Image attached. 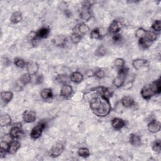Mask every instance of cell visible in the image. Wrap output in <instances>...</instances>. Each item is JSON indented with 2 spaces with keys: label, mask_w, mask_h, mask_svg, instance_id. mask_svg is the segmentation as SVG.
Returning a JSON list of instances; mask_svg holds the SVG:
<instances>
[{
  "label": "cell",
  "mask_w": 161,
  "mask_h": 161,
  "mask_svg": "<svg viewBox=\"0 0 161 161\" xmlns=\"http://www.w3.org/2000/svg\"><path fill=\"white\" fill-rule=\"evenodd\" d=\"M13 97V93L11 91H2L1 93V98L3 102L5 104L8 103L11 101Z\"/></svg>",
  "instance_id": "cell-21"
},
{
  "label": "cell",
  "mask_w": 161,
  "mask_h": 161,
  "mask_svg": "<svg viewBox=\"0 0 161 161\" xmlns=\"http://www.w3.org/2000/svg\"><path fill=\"white\" fill-rule=\"evenodd\" d=\"M152 28L156 32H160L161 28V22L160 20H156L152 26Z\"/></svg>",
  "instance_id": "cell-41"
},
{
  "label": "cell",
  "mask_w": 161,
  "mask_h": 161,
  "mask_svg": "<svg viewBox=\"0 0 161 161\" xmlns=\"http://www.w3.org/2000/svg\"><path fill=\"white\" fill-rule=\"evenodd\" d=\"M10 134L11 136V137L14 140V139H18L22 138L24 133L21 127L18 126H14L11 128Z\"/></svg>",
  "instance_id": "cell-8"
},
{
  "label": "cell",
  "mask_w": 161,
  "mask_h": 161,
  "mask_svg": "<svg viewBox=\"0 0 161 161\" xmlns=\"http://www.w3.org/2000/svg\"><path fill=\"white\" fill-rule=\"evenodd\" d=\"M67 38L64 35H57L52 40L54 44L57 47L65 46Z\"/></svg>",
  "instance_id": "cell-16"
},
{
  "label": "cell",
  "mask_w": 161,
  "mask_h": 161,
  "mask_svg": "<svg viewBox=\"0 0 161 161\" xmlns=\"http://www.w3.org/2000/svg\"><path fill=\"white\" fill-rule=\"evenodd\" d=\"M132 65L135 69L142 70L149 66V62L147 60L143 58H137L133 61Z\"/></svg>",
  "instance_id": "cell-6"
},
{
  "label": "cell",
  "mask_w": 161,
  "mask_h": 161,
  "mask_svg": "<svg viewBox=\"0 0 161 161\" xmlns=\"http://www.w3.org/2000/svg\"><path fill=\"white\" fill-rule=\"evenodd\" d=\"M128 69L127 67L123 66V67H120V69L119 71V75L118 76L125 79L127 76L128 75Z\"/></svg>",
  "instance_id": "cell-35"
},
{
  "label": "cell",
  "mask_w": 161,
  "mask_h": 161,
  "mask_svg": "<svg viewBox=\"0 0 161 161\" xmlns=\"http://www.w3.org/2000/svg\"><path fill=\"white\" fill-rule=\"evenodd\" d=\"M115 65L117 67H123L125 65V61L123 59V58H116L115 61Z\"/></svg>",
  "instance_id": "cell-42"
},
{
  "label": "cell",
  "mask_w": 161,
  "mask_h": 161,
  "mask_svg": "<svg viewBox=\"0 0 161 161\" xmlns=\"http://www.w3.org/2000/svg\"><path fill=\"white\" fill-rule=\"evenodd\" d=\"M43 77L42 75H39L37 77L36 80H35V83L36 84H40L43 82Z\"/></svg>",
  "instance_id": "cell-45"
},
{
  "label": "cell",
  "mask_w": 161,
  "mask_h": 161,
  "mask_svg": "<svg viewBox=\"0 0 161 161\" xmlns=\"http://www.w3.org/2000/svg\"><path fill=\"white\" fill-rule=\"evenodd\" d=\"M9 143L5 142V141H2L1 142V149L5 150L6 151H8V148H9Z\"/></svg>",
  "instance_id": "cell-44"
},
{
  "label": "cell",
  "mask_w": 161,
  "mask_h": 161,
  "mask_svg": "<svg viewBox=\"0 0 161 161\" xmlns=\"http://www.w3.org/2000/svg\"><path fill=\"white\" fill-rule=\"evenodd\" d=\"M139 44L143 49H147L151 46V42L144 38H140L139 40Z\"/></svg>",
  "instance_id": "cell-27"
},
{
  "label": "cell",
  "mask_w": 161,
  "mask_h": 161,
  "mask_svg": "<svg viewBox=\"0 0 161 161\" xmlns=\"http://www.w3.org/2000/svg\"><path fill=\"white\" fill-rule=\"evenodd\" d=\"M111 96L110 91L105 87H97L86 92L85 99L89 102L90 108L95 115L103 117L108 115L111 107L109 98Z\"/></svg>",
  "instance_id": "cell-1"
},
{
  "label": "cell",
  "mask_w": 161,
  "mask_h": 161,
  "mask_svg": "<svg viewBox=\"0 0 161 161\" xmlns=\"http://www.w3.org/2000/svg\"><path fill=\"white\" fill-rule=\"evenodd\" d=\"M152 90L154 93L155 95H159L161 92V86H160V78L154 81L151 84H150Z\"/></svg>",
  "instance_id": "cell-20"
},
{
  "label": "cell",
  "mask_w": 161,
  "mask_h": 161,
  "mask_svg": "<svg viewBox=\"0 0 161 161\" xmlns=\"http://www.w3.org/2000/svg\"><path fill=\"white\" fill-rule=\"evenodd\" d=\"M31 79H32L31 76L28 73H25V74H23L21 76L20 79L17 82L15 89L17 91L22 90L25 86H26V84L30 83Z\"/></svg>",
  "instance_id": "cell-3"
},
{
  "label": "cell",
  "mask_w": 161,
  "mask_h": 161,
  "mask_svg": "<svg viewBox=\"0 0 161 161\" xmlns=\"http://www.w3.org/2000/svg\"><path fill=\"white\" fill-rule=\"evenodd\" d=\"M152 149L157 153H160L161 151V143L160 140H156L152 146Z\"/></svg>",
  "instance_id": "cell-37"
},
{
  "label": "cell",
  "mask_w": 161,
  "mask_h": 161,
  "mask_svg": "<svg viewBox=\"0 0 161 161\" xmlns=\"http://www.w3.org/2000/svg\"><path fill=\"white\" fill-rule=\"evenodd\" d=\"M72 93H73V89L72 86L67 84L63 85L61 90V95L62 97L65 98H68L72 95Z\"/></svg>",
  "instance_id": "cell-12"
},
{
  "label": "cell",
  "mask_w": 161,
  "mask_h": 161,
  "mask_svg": "<svg viewBox=\"0 0 161 161\" xmlns=\"http://www.w3.org/2000/svg\"><path fill=\"white\" fill-rule=\"evenodd\" d=\"M56 80L60 83L66 84V83L69 81V78L66 74H59L58 75L56 78Z\"/></svg>",
  "instance_id": "cell-33"
},
{
  "label": "cell",
  "mask_w": 161,
  "mask_h": 161,
  "mask_svg": "<svg viewBox=\"0 0 161 161\" xmlns=\"http://www.w3.org/2000/svg\"><path fill=\"white\" fill-rule=\"evenodd\" d=\"M91 38L93 39H99L102 38L99 31V28H96L93 29L91 32Z\"/></svg>",
  "instance_id": "cell-36"
},
{
  "label": "cell",
  "mask_w": 161,
  "mask_h": 161,
  "mask_svg": "<svg viewBox=\"0 0 161 161\" xmlns=\"http://www.w3.org/2000/svg\"><path fill=\"white\" fill-rule=\"evenodd\" d=\"M143 38H145V39H147L149 42H152L155 41L157 38V35L153 32L146 31L145 36H144Z\"/></svg>",
  "instance_id": "cell-28"
},
{
  "label": "cell",
  "mask_w": 161,
  "mask_h": 161,
  "mask_svg": "<svg viewBox=\"0 0 161 161\" xmlns=\"http://www.w3.org/2000/svg\"><path fill=\"white\" fill-rule=\"evenodd\" d=\"M37 119L36 112L34 110H28L25 111L23 114V119L26 123H32Z\"/></svg>",
  "instance_id": "cell-4"
},
{
  "label": "cell",
  "mask_w": 161,
  "mask_h": 161,
  "mask_svg": "<svg viewBox=\"0 0 161 161\" xmlns=\"http://www.w3.org/2000/svg\"><path fill=\"white\" fill-rule=\"evenodd\" d=\"M120 28L121 26L120 25V23L117 20H113L109 26L108 31L113 34H116L119 32V31L120 30Z\"/></svg>",
  "instance_id": "cell-15"
},
{
  "label": "cell",
  "mask_w": 161,
  "mask_h": 161,
  "mask_svg": "<svg viewBox=\"0 0 161 161\" xmlns=\"http://www.w3.org/2000/svg\"><path fill=\"white\" fill-rule=\"evenodd\" d=\"M160 127H161L160 123L159 121L155 120L151 122L147 125L148 130H149L150 132L153 133V134L159 132L160 130Z\"/></svg>",
  "instance_id": "cell-10"
},
{
  "label": "cell",
  "mask_w": 161,
  "mask_h": 161,
  "mask_svg": "<svg viewBox=\"0 0 161 161\" xmlns=\"http://www.w3.org/2000/svg\"><path fill=\"white\" fill-rule=\"evenodd\" d=\"M70 80L74 83H80L83 80V76L79 72H74L70 76Z\"/></svg>",
  "instance_id": "cell-18"
},
{
  "label": "cell",
  "mask_w": 161,
  "mask_h": 161,
  "mask_svg": "<svg viewBox=\"0 0 161 161\" xmlns=\"http://www.w3.org/2000/svg\"><path fill=\"white\" fill-rule=\"evenodd\" d=\"M91 8H87L83 6L82 10L80 13V17L82 20L84 21H88L91 19L92 17V14L90 10Z\"/></svg>",
  "instance_id": "cell-13"
},
{
  "label": "cell",
  "mask_w": 161,
  "mask_h": 161,
  "mask_svg": "<svg viewBox=\"0 0 161 161\" xmlns=\"http://www.w3.org/2000/svg\"><path fill=\"white\" fill-rule=\"evenodd\" d=\"M125 122L120 118H115L111 121V125L116 130H120L125 126Z\"/></svg>",
  "instance_id": "cell-11"
},
{
  "label": "cell",
  "mask_w": 161,
  "mask_h": 161,
  "mask_svg": "<svg viewBox=\"0 0 161 161\" xmlns=\"http://www.w3.org/2000/svg\"><path fill=\"white\" fill-rule=\"evenodd\" d=\"M122 105L125 108H131L135 104V101L130 96H124L121 100Z\"/></svg>",
  "instance_id": "cell-17"
},
{
  "label": "cell",
  "mask_w": 161,
  "mask_h": 161,
  "mask_svg": "<svg viewBox=\"0 0 161 161\" xmlns=\"http://www.w3.org/2000/svg\"><path fill=\"white\" fill-rule=\"evenodd\" d=\"M37 38H38L37 34V32H35L34 31L30 32L27 35V39L29 41H30V42H35V41H36Z\"/></svg>",
  "instance_id": "cell-39"
},
{
  "label": "cell",
  "mask_w": 161,
  "mask_h": 161,
  "mask_svg": "<svg viewBox=\"0 0 161 161\" xmlns=\"http://www.w3.org/2000/svg\"><path fill=\"white\" fill-rule=\"evenodd\" d=\"M14 64L17 67L23 69L26 66V63L24 61V60H23L22 58H15L14 59Z\"/></svg>",
  "instance_id": "cell-31"
},
{
  "label": "cell",
  "mask_w": 161,
  "mask_h": 161,
  "mask_svg": "<svg viewBox=\"0 0 161 161\" xmlns=\"http://www.w3.org/2000/svg\"><path fill=\"white\" fill-rule=\"evenodd\" d=\"M145 32H146V30H144L143 28H138L137 30H136L135 32V36L139 38H142L144 37L145 36Z\"/></svg>",
  "instance_id": "cell-38"
},
{
  "label": "cell",
  "mask_w": 161,
  "mask_h": 161,
  "mask_svg": "<svg viewBox=\"0 0 161 161\" xmlns=\"http://www.w3.org/2000/svg\"><path fill=\"white\" fill-rule=\"evenodd\" d=\"M50 29L48 27H43L37 32L38 38H47L50 34Z\"/></svg>",
  "instance_id": "cell-24"
},
{
  "label": "cell",
  "mask_w": 161,
  "mask_h": 161,
  "mask_svg": "<svg viewBox=\"0 0 161 161\" xmlns=\"http://www.w3.org/2000/svg\"><path fill=\"white\" fill-rule=\"evenodd\" d=\"M94 75L98 79H102L105 77V74L103 69H98L95 71V72L94 73Z\"/></svg>",
  "instance_id": "cell-40"
},
{
  "label": "cell",
  "mask_w": 161,
  "mask_h": 161,
  "mask_svg": "<svg viewBox=\"0 0 161 161\" xmlns=\"http://www.w3.org/2000/svg\"><path fill=\"white\" fill-rule=\"evenodd\" d=\"M125 79V78H123L118 76L113 79V84L116 87H118V88H119V87H120L124 85Z\"/></svg>",
  "instance_id": "cell-26"
},
{
  "label": "cell",
  "mask_w": 161,
  "mask_h": 161,
  "mask_svg": "<svg viewBox=\"0 0 161 161\" xmlns=\"http://www.w3.org/2000/svg\"><path fill=\"white\" fill-rule=\"evenodd\" d=\"M122 35L120 34H114L113 37V40L114 41V42L117 43V42H119L122 40Z\"/></svg>",
  "instance_id": "cell-43"
},
{
  "label": "cell",
  "mask_w": 161,
  "mask_h": 161,
  "mask_svg": "<svg viewBox=\"0 0 161 161\" xmlns=\"http://www.w3.org/2000/svg\"><path fill=\"white\" fill-rule=\"evenodd\" d=\"M70 40L74 44H78L81 40V36L78 33L74 32L70 35Z\"/></svg>",
  "instance_id": "cell-29"
},
{
  "label": "cell",
  "mask_w": 161,
  "mask_h": 161,
  "mask_svg": "<svg viewBox=\"0 0 161 161\" xmlns=\"http://www.w3.org/2000/svg\"><path fill=\"white\" fill-rule=\"evenodd\" d=\"M46 125L47 123L45 121L42 120L40 122H39L38 125L35 127H34L33 129L32 130L30 133L31 138L34 140L39 139L42 134L43 130L46 128Z\"/></svg>",
  "instance_id": "cell-2"
},
{
  "label": "cell",
  "mask_w": 161,
  "mask_h": 161,
  "mask_svg": "<svg viewBox=\"0 0 161 161\" xmlns=\"http://www.w3.org/2000/svg\"><path fill=\"white\" fill-rule=\"evenodd\" d=\"M40 96L43 99H44V100L50 99L53 96V93H52V90L49 89V88L43 89L40 92Z\"/></svg>",
  "instance_id": "cell-23"
},
{
  "label": "cell",
  "mask_w": 161,
  "mask_h": 161,
  "mask_svg": "<svg viewBox=\"0 0 161 161\" xmlns=\"http://www.w3.org/2000/svg\"><path fill=\"white\" fill-rule=\"evenodd\" d=\"M22 20V13L20 11L14 12L11 16L10 21L13 24H17Z\"/></svg>",
  "instance_id": "cell-19"
},
{
  "label": "cell",
  "mask_w": 161,
  "mask_h": 161,
  "mask_svg": "<svg viewBox=\"0 0 161 161\" xmlns=\"http://www.w3.org/2000/svg\"><path fill=\"white\" fill-rule=\"evenodd\" d=\"M78 155L82 157H87L90 155V152L88 149L87 148H81L78 150Z\"/></svg>",
  "instance_id": "cell-32"
},
{
  "label": "cell",
  "mask_w": 161,
  "mask_h": 161,
  "mask_svg": "<svg viewBox=\"0 0 161 161\" xmlns=\"http://www.w3.org/2000/svg\"><path fill=\"white\" fill-rule=\"evenodd\" d=\"M11 123V119L9 115L5 114L0 117V125L2 127H7Z\"/></svg>",
  "instance_id": "cell-22"
},
{
  "label": "cell",
  "mask_w": 161,
  "mask_h": 161,
  "mask_svg": "<svg viewBox=\"0 0 161 161\" xmlns=\"http://www.w3.org/2000/svg\"><path fill=\"white\" fill-rule=\"evenodd\" d=\"M140 93L142 98L145 99H149L155 95L154 93L151 89L150 84L143 86L141 90Z\"/></svg>",
  "instance_id": "cell-7"
},
{
  "label": "cell",
  "mask_w": 161,
  "mask_h": 161,
  "mask_svg": "<svg viewBox=\"0 0 161 161\" xmlns=\"http://www.w3.org/2000/svg\"><path fill=\"white\" fill-rule=\"evenodd\" d=\"M78 30L81 34H86L90 30V28L86 24L82 23L78 26Z\"/></svg>",
  "instance_id": "cell-30"
},
{
  "label": "cell",
  "mask_w": 161,
  "mask_h": 161,
  "mask_svg": "<svg viewBox=\"0 0 161 161\" xmlns=\"http://www.w3.org/2000/svg\"><path fill=\"white\" fill-rule=\"evenodd\" d=\"M7 152H8V151L1 149V157H2V158L4 157L6 155V154Z\"/></svg>",
  "instance_id": "cell-46"
},
{
  "label": "cell",
  "mask_w": 161,
  "mask_h": 161,
  "mask_svg": "<svg viewBox=\"0 0 161 161\" xmlns=\"http://www.w3.org/2000/svg\"><path fill=\"white\" fill-rule=\"evenodd\" d=\"M64 151V146L62 143H58L54 145L50 150V155L52 157H57L59 156Z\"/></svg>",
  "instance_id": "cell-5"
},
{
  "label": "cell",
  "mask_w": 161,
  "mask_h": 161,
  "mask_svg": "<svg viewBox=\"0 0 161 161\" xmlns=\"http://www.w3.org/2000/svg\"><path fill=\"white\" fill-rule=\"evenodd\" d=\"M107 54V49L103 46H100L96 50L95 54L97 56L101 57V56H104Z\"/></svg>",
  "instance_id": "cell-34"
},
{
  "label": "cell",
  "mask_w": 161,
  "mask_h": 161,
  "mask_svg": "<svg viewBox=\"0 0 161 161\" xmlns=\"http://www.w3.org/2000/svg\"><path fill=\"white\" fill-rule=\"evenodd\" d=\"M20 143L18 141L13 140L9 144V148H8V153L11 154H15L17 151L20 148Z\"/></svg>",
  "instance_id": "cell-14"
},
{
  "label": "cell",
  "mask_w": 161,
  "mask_h": 161,
  "mask_svg": "<svg viewBox=\"0 0 161 161\" xmlns=\"http://www.w3.org/2000/svg\"><path fill=\"white\" fill-rule=\"evenodd\" d=\"M129 141L130 144L134 146H138L141 143L140 137L135 134H131L130 135Z\"/></svg>",
  "instance_id": "cell-25"
},
{
  "label": "cell",
  "mask_w": 161,
  "mask_h": 161,
  "mask_svg": "<svg viewBox=\"0 0 161 161\" xmlns=\"http://www.w3.org/2000/svg\"><path fill=\"white\" fill-rule=\"evenodd\" d=\"M26 68L30 76H35L36 75L38 70L39 66L37 62H28L26 64Z\"/></svg>",
  "instance_id": "cell-9"
}]
</instances>
